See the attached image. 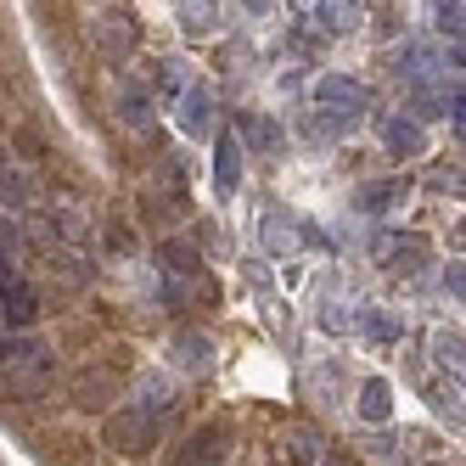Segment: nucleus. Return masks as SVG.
<instances>
[{
	"instance_id": "1",
	"label": "nucleus",
	"mask_w": 466,
	"mask_h": 466,
	"mask_svg": "<svg viewBox=\"0 0 466 466\" xmlns=\"http://www.w3.org/2000/svg\"><path fill=\"white\" fill-rule=\"evenodd\" d=\"M102 439H107V450H118V455H147L152 444H157V421L147 416V410H113L107 416V427H102Z\"/></svg>"
},
{
	"instance_id": "2",
	"label": "nucleus",
	"mask_w": 466,
	"mask_h": 466,
	"mask_svg": "<svg viewBox=\"0 0 466 466\" xmlns=\"http://www.w3.org/2000/svg\"><path fill=\"white\" fill-rule=\"evenodd\" d=\"M0 320H6L12 331H28L40 320V292L28 287L23 276H12V281H0Z\"/></svg>"
},
{
	"instance_id": "3",
	"label": "nucleus",
	"mask_w": 466,
	"mask_h": 466,
	"mask_svg": "<svg viewBox=\"0 0 466 466\" xmlns=\"http://www.w3.org/2000/svg\"><path fill=\"white\" fill-rule=\"evenodd\" d=\"M163 276H169V292L175 298H180V287L197 292V287H203V258H197L186 242H163Z\"/></svg>"
},
{
	"instance_id": "4",
	"label": "nucleus",
	"mask_w": 466,
	"mask_h": 466,
	"mask_svg": "<svg viewBox=\"0 0 466 466\" xmlns=\"http://www.w3.org/2000/svg\"><path fill=\"white\" fill-rule=\"evenodd\" d=\"M320 107H326V118L354 124V113L365 107V96H360V85H354V79H343V74H326V79H320Z\"/></svg>"
},
{
	"instance_id": "5",
	"label": "nucleus",
	"mask_w": 466,
	"mask_h": 466,
	"mask_svg": "<svg viewBox=\"0 0 466 466\" xmlns=\"http://www.w3.org/2000/svg\"><path fill=\"white\" fill-rule=\"evenodd\" d=\"M225 444H230V432H225L219 421H208L203 432H191V444H186V455H180V466H219V455H225Z\"/></svg>"
},
{
	"instance_id": "6",
	"label": "nucleus",
	"mask_w": 466,
	"mask_h": 466,
	"mask_svg": "<svg viewBox=\"0 0 466 466\" xmlns=\"http://www.w3.org/2000/svg\"><path fill=\"white\" fill-rule=\"evenodd\" d=\"M214 180H219V191H237L242 186V147L230 141V136H219V147H214Z\"/></svg>"
},
{
	"instance_id": "7",
	"label": "nucleus",
	"mask_w": 466,
	"mask_h": 466,
	"mask_svg": "<svg viewBox=\"0 0 466 466\" xmlns=\"http://www.w3.org/2000/svg\"><path fill=\"white\" fill-rule=\"evenodd\" d=\"M175 365H180V371H208V365H214V343L208 338H197V331H191V338H175Z\"/></svg>"
},
{
	"instance_id": "8",
	"label": "nucleus",
	"mask_w": 466,
	"mask_h": 466,
	"mask_svg": "<svg viewBox=\"0 0 466 466\" xmlns=\"http://www.w3.org/2000/svg\"><path fill=\"white\" fill-rule=\"evenodd\" d=\"M421 147H427V136H421L416 118H388V152H393V157H405V152L416 157Z\"/></svg>"
},
{
	"instance_id": "9",
	"label": "nucleus",
	"mask_w": 466,
	"mask_h": 466,
	"mask_svg": "<svg viewBox=\"0 0 466 466\" xmlns=\"http://www.w3.org/2000/svg\"><path fill=\"white\" fill-rule=\"evenodd\" d=\"M461 354H466V349H461V331H450V326L432 331V360H439L444 377H461Z\"/></svg>"
},
{
	"instance_id": "10",
	"label": "nucleus",
	"mask_w": 466,
	"mask_h": 466,
	"mask_svg": "<svg viewBox=\"0 0 466 466\" xmlns=\"http://www.w3.org/2000/svg\"><path fill=\"white\" fill-rule=\"evenodd\" d=\"M388 399H393V393H388V382H382V377H371V382L360 388V405H354V410H360L365 421H388Z\"/></svg>"
},
{
	"instance_id": "11",
	"label": "nucleus",
	"mask_w": 466,
	"mask_h": 466,
	"mask_svg": "<svg viewBox=\"0 0 466 466\" xmlns=\"http://www.w3.org/2000/svg\"><path fill=\"white\" fill-rule=\"evenodd\" d=\"M107 393H113V377H102V371H85L74 382V399H79L85 410H96V399H107Z\"/></svg>"
},
{
	"instance_id": "12",
	"label": "nucleus",
	"mask_w": 466,
	"mask_h": 466,
	"mask_svg": "<svg viewBox=\"0 0 466 466\" xmlns=\"http://www.w3.org/2000/svg\"><path fill=\"white\" fill-rule=\"evenodd\" d=\"M129 96H124V124H147V113H152V102H147V85H124Z\"/></svg>"
},
{
	"instance_id": "13",
	"label": "nucleus",
	"mask_w": 466,
	"mask_h": 466,
	"mask_svg": "<svg viewBox=\"0 0 466 466\" xmlns=\"http://www.w3.org/2000/svg\"><path fill=\"white\" fill-rule=\"evenodd\" d=\"M23 197H28L23 169H0V203H23Z\"/></svg>"
},
{
	"instance_id": "14",
	"label": "nucleus",
	"mask_w": 466,
	"mask_h": 466,
	"mask_svg": "<svg viewBox=\"0 0 466 466\" xmlns=\"http://www.w3.org/2000/svg\"><path fill=\"white\" fill-rule=\"evenodd\" d=\"M439 35L461 40V0H439Z\"/></svg>"
},
{
	"instance_id": "15",
	"label": "nucleus",
	"mask_w": 466,
	"mask_h": 466,
	"mask_svg": "<svg viewBox=\"0 0 466 466\" xmlns=\"http://www.w3.org/2000/svg\"><path fill=\"white\" fill-rule=\"evenodd\" d=\"M432 399H439V410L461 427V388H432Z\"/></svg>"
},
{
	"instance_id": "16",
	"label": "nucleus",
	"mask_w": 466,
	"mask_h": 466,
	"mask_svg": "<svg viewBox=\"0 0 466 466\" xmlns=\"http://www.w3.org/2000/svg\"><path fill=\"white\" fill-rule=\"evenodd\" d=\"M399 197V186H371V191H360V208H388Z\"/></svg>"
},
{
	"instance_id": "17",
	"label": "nucleus",
	"mask_w": 466,
	"mask_h": 466,
	"mask_svg": "<svg viewBox=\"0 0 466 466\" xmlns=\"http://www.w3.org/2000/svg\"><path fill=\"white\" fill-rule=\"evenodd\" d=\"M365 331H371L377 343H393V338H399V326H393V320H382V315H371V320H365Z\"/></svg>"
},
{
	"instance_id": "18",
	"label": "nucleus",
	"mask_w": 466,
	"mask_h": 466,
	"mask_svg": "<svg viewBox=\"0 0 466 466\" xmlns=\"http://www.w3.org/2000/svg\"><path fill=\"white\" fill-rule=\"evenodd\" d=\"M191 28L203 35V28H214V12H208V0H191Z\"/></svg>"
},
{
	"instance_id": "19",
	"label": "nucleus",
	"mask_w": 466,
	"mask_h": 466,
	"mask_svg": "<svg viewBox=\"0 0 466 466\" xmlns=\"http://www.w3.org/2000/svg\"><path fill=\"white\" fill-rule=\"evenodd\" d=\"M12 248H17V225H12V219H0V253L12 258Z\"/></svg>"
},
{
	"instance_id": "20",
	"label": "nucleus",
	"mask_w": 466,
	"mask_h": 466,
	"mask_svg": "<svg viewBox=\"0 0 466 466\" xmlns=\"http://www.w3.org/2000/svg\"><path fill=\"white\" fill-rule=\"evenodd\" d=\"M0 281H12V258L6 253H0Z\"/></svg>"
}]
</instances>
